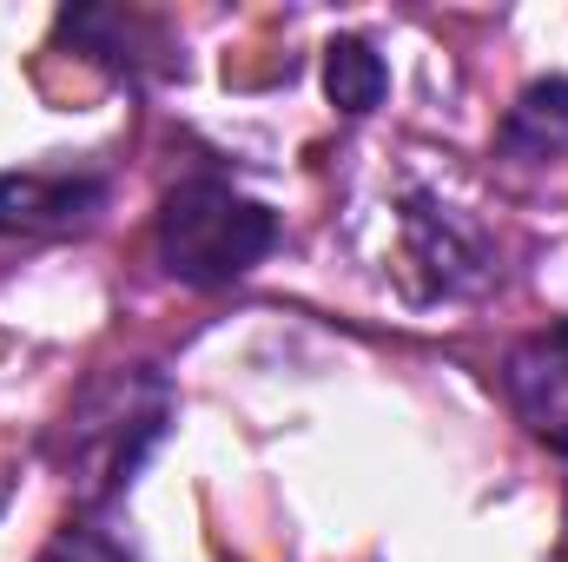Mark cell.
<instances>
[{
    "mask_svg": "<svg viewBox=\"0 0 568 562\" xmlns=\"http://www.w3.org/2000/svg\"><path fill=\"white\" fill-rule=\"evenodd\" d=\"M172 411H179V398H172L165 371H152V364H113V371H100L67 404V418L53 423L47 463L60 470V483L73 490V503L87 516H100L113 496H126V483L140 476V463L165 443Z\"/></svg>",
    "mask_w": 568,
    "mask_h": 562,
    "instance_id": "6da1fadb",
    "label": "cell"
},
{
    "mask_svg": "<svg viewBox=\"0 0 568 562\" xmlns=\"http://www.w3.org/2000/svg\"><path fill=\"white\" fill-rule=\"evenodd\" d=\"M278 212L245 199L232 179L219 172H192L165 192L159 225H152V252L159 272L185 291H225L245 272H258L278 252Z\"/></svg>",
    "mask_w": 568,
    "mask_h": 562,
    "instance_id": "7a4b0ae2",
    "label": "cell"
},
{
    "mask_svg": "<svg viewBox=\"0 0 568 562\" xmlns=\"http://www.w3.org/2000/svg\"><path fill=\"white\" fill-rule=\"evenodd\" d=\"M503 398L542 450L568 456V318H556L549 331H536L523 344H509Z\"/></svg>",
    "mask_w": 568,
    "mask_h": 562,
    "instance_id": "3957f363",
    "label": "cell"
},
{
    "mask_svg": "<svg viewBox=\"0 0 568 562\" xmlns=\"http://www.w3.org/2000/svg\"><path fill=\"white\" fill-rule=\"evenodd\" d=\"M106 205L100 172H0V239H67Z\"/></svg>",
    "mask_w": 568,
    "mask_h": 562,
    "instance_id": "277c9868",
    "label": "cell"
},
{
    "mask_svg": "<svg viewBox=\"0 0 568 562\" xmlns=\"http://www.w3.org/2000/svg\"><path fill=\"white\" fill-rule=\"evenodd\" d=\"M404 259L417 272H429L424 298H463V291H476L489 279V245L476 239V225H463L429 192L404 199Z\"/></svg>",
    "mask_w": 568,
    "mask_h": 562,
    "instance_id": "5b68a950",
    "label": "cell"
},
{
    "mask_svg": "<svg viewBox=\"0 0 568 562\" xmlns=\"http://www.w3.org/2000/svg\"><path fill=\"white\" fill-rule=\"evenodd\" d=\"M496 152L516 159V165L562 159L568 152V80L562 73H549V80H536V87L516 93V107H509V120L496 133Z\"/></svg>",
    "mask_w": 568,
    "mask_h": 562,
    "instance_id": "8992f818",
    "label": "cell"
},
{
    "mask_svg": "<svg viewBox=\"0 0 568 562\" xmlns=\"http://www.w3.org/2000/svg\"><path fill=\"white\" fill-rule=\"evenodd\" d=\"M324 93H331V107H337L344 120L377 113L384 93H390V67H384V53H377L371 40H357V33H337V40L324 47Z\"/></svg>",
    "mask_w": 568,
    "mask_h": 562,
    "instance_id": "52a82bcc",
    "label": "cell"
},
{
    "mask_svg": "<svg viewBox=\"0 0 568 562\" xmlns=\"http://www.w3.org/2000/svg\"><path fill=\"white\" fill-rule=\"evenodd\" d=\"M40 562H133V556H126V543H120L106 523L80 516V523H67V530L47 543V556Z\"/></svg>",
    "mask_w": 568,
    "mask_h": 562,
    "instance_id": "ba28073f",
    "label": "cell"
}]
</instances>
